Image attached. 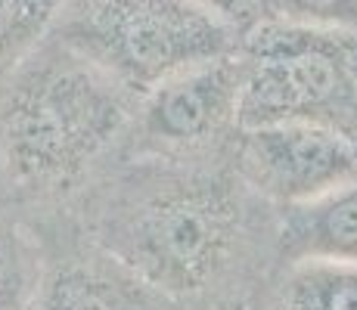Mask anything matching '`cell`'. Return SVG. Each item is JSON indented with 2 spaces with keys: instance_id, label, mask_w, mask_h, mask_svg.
Masks as SVG:
<instances>
[{
  "instance_id": "6da1fadb",
  "label": "cell",
  "mask_w": 357,
  "mask_h": 310,
  "mask_svg": "<svg viewBox=\"0 0 357 310\" xmlns=\"http://www.w3.org/2000/svg\"><path fill=\"white\" fill-rule=\"evenodd\" d=\"M66 217L183 310L252 307L277 270V208L243 183L230 153L121 158Z\"/></svg>"
},
{
  "instance_id": "7a4b0ae2",
  "label": "cell",
  "mask_w": 357,
  "mask_h": 310,
  "mask_svg": "<svg viewBox=\"0 0 357 310\" xmlns=\"http://www.w3.org/2000/svg\"><path fill=\"white\" fill-rule=\"evenodd\" d=\"M137 100L47 34L0 87V205L31 224L68 215L121 162Z\"/></svg>"
},
{
  "instance_id": "3957f363",
  "label": "cell",
  "mask_w": 357,
  "mask_h": 310,
  "mask_svg": "<svg viewBox=\"0 0 357 310\" xmlns=\"http://www.w3.org/2000/svg\"><path fill=\"white\" fill-rule=\"evenodd\" d=\"M239 127L314 124L357 146V31L267 19L239 40Z\"/></svg>"
},
{
  "instance_id": "277c9868",
  "label": "cell",
  "mask_w": 357,
  "mask_h": 310,
  "mask_svg": "<svg viewBox=\"0 0 357 310\" xmlns=\"http://www.w3.org/2000/svg\"><path fill=\"white\" fill-rule=\"evenodd\" d=\"M50 38L134 96L239 47L236 31L190 0H66Z\"/></svg>"
},
{
  "instance_id": "5b68a950",
  "label": "cell",
  "mask_w": 357,
  "mask_h": 310,
  "mask_svg": "<svg viewBox=\"0 0 357 310\" xmlns=\"http://www.w3.org/2000/svg\"><path fill=\"white\" fill-rule=\"evenodd\" d=\"M239 47L227 56L171 75L137 100L121 158L196 162L227 155L239 130Z\"/></svg>"
},
{
  "instance_id": "8992f818",
  "label": "cell",
  "mask_w": 357,
  "mask_h": 310,
  "mask_svg": "<svg viewBox=\"0 0 357 310\" xmlns=\"http://www.w3.org/2000/svg\"><path fill=\"white\" fill-rule=\"evenodd\" d=\"M230 164L258 199L283 211L354 180L357 146L314 124H261L236 130Z\"/></svg>"
},
{
  "instance_id": "52a82bcc",
  "label": "cell",
  "mask_w": 357,
  "mask_h": 310,
  "mask_svg": "<svg viewBox=\"0 0 357 310\" xmlns=\"http://www.w3.org/2000/svg\"><path fill=\"white\" fill-rule=\"evenodd\" d=\"M34 226L44 258L29 310H183L91 242L66 215Z\"/></svg>"
},
{
  "instance_id": "ba28073f",
  "label": "cell",
  "mask_w": 357,
  "mask_h": 310,
  "mask_svg": "<svg viewBox=\"0 0 357 310\" xmlns=\"http://www.w3.org/2000/svg\"><path fill=\"white\" fill-rule=\"evenodd\" d=\"M295 261L357 264V177L277 211V267Z\"/></svg>"
},
{
  "instance_id": "9c48e42d",
  "label": "cell",
  "mask_w": 357,
  "mask_h": 310,
  "mask_svg": "<svg viewBox=\"0 0 357 310\" xmlns=\"http://www.w3.org/2000/svg\"><path fill=\"white\" fill-rule=\"evenodd\" d=\"M252 310H357V264H280L261 286Z\"/></svg>"
},
{
  "instance_id": "30bf717a",
  "label": "cell",
  "mask_w": 357,
  "mask_h": 310,
  "mask_svg": "<svg viewBox=\"0 0 357 310\" xmlns=\"http://www.w3.org/2000/svg\"><path fill=\"white\" fill-rule=\"evenodd\" d=\"M44 242L29 217L0 208V310H29Z\"/></svg>"
},
{
  "instance_id": "8fae6325",
  "label": "cell",
  "mask_w": 357,
  "mask_h": 310,
  "mask_svg": "<svg viewBox=\"0 0 357 310\" xmlns=\"http://www.w3.org/2000/svg\"><path fill=\"white\" fill-rule=\"evenodd\" d=\"M66 0H0V87L50 34Z\"/></svg>"
},
{
  "instance_id": "7c38bea8",
  "label": "cell",
  "mask_w": 357,
  "mask_h": 310,
  "mask_svg": "<svg viewBox=\"0 0 357 310\" xmlns=\"http://www.w3.org/2000/svg\"><path fill=\"white\" fill-rule=\"evenodd\" d=\"M273 19L357 31V0H273Z\"/></svg>"
},
{
  "instance_id": "4fadbf2b",
  "label": "cell",
  "mask_w": 357,
  "mask_h": 310,
  "mask_svg": "<svg viewBox=\"0 0 357 310\" xmlns=\"http://www.w3.org/2000/svg\"><path fill=\"white\" fill-rule=\"evenodd\" d=\"M199 10H205L208 16H215L218 22H224L230 31L239 34V40L245 38L255 25L273 19V0H190Z\"/></svg>"
},
{
  "instance_id": "5bb4252c",
  "label": "cell",
  "mask_w": 357,
  "mask_h": 310,
  "mask_svg": "<svg viewBox=\"0 0 357 310\" xmlns=\"http://www.w3.org/2000/svg\"><path fill=\"white\" fill-rule=\"evenodd\" d=\"M221 310H252V307H221Z\"/></svg>"
},
{
  "instance_id": "9a60e30c",
  "label": "cell",
  "mask_w": 357,
  "mask_h": 310,
  "mask_svg": "<svg viewBox=\"0 0 357 310\" xmlns=\"http://www.w3.org/2000/svg\"><path fill=\"white\" fill-rule=\"evenodd\" d=\"M0 208H3V205H0Z\"/></svg>"
}]
</instances>
